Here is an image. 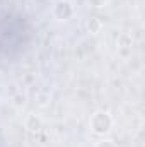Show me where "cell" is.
<instances>
[{
    "label": "cell",
    "instance_id": "2",
    "mask_svg": "<svg viewBox=\"0 0 145 147\" xmlns=\"http://www.w3.org/2000/svg\"><path fill=\"white\" fill-rule=\"evenodd\" d=\"M53 12H55V16H56L60 21H67V19H70L73 16V7L70 5V2L62 0V2H58V3L55 5Z\"/></svg>",
    "mask_w": 145,
    "mask_h": 147
},
{
    "label": "cell",
    "instance_id": "3",
    "mask_svg": "<svg viewBox=\"0 0 145 147\" xmlns=\"http://www.w3.org/2000/svg\"><path fill=\"white\" fill-rule=\"evenodd\" d=\"M96 147H116V146H114L113 140H99V142L96 144Z\"/></svg>",
    "mask_w": 145,
    "mask_h": 147
},
{
    "label": "cell",
    "instance_id": "4",
    "mask_svg": "<svg viewBox=\"0 0 145 147\" xmlns=\"http://www.w3.org/2000/svg\"><path fill=\"white\" fill-rule=\"evenodd\" d=\"M89 3L92 7H104L108 3V0H89Z\"/></svg>",
    "mask_w": 145,
    "mask_h": 147
},
{
    "label": "cell",
    "instance_id": "1",
    "mask_svg": "<svg viewBox=\"0 0 145 147\" xmlns=\"http://www.w3.org/2000/svg\"><path fill=\"white\" fill-rule=\"evenodd\" d=\"M91 128L96 135H104L108 134L113 127V118L108 111H96L92 116H91Z\"/></svg>",
    "mask_w": 145,
    "mask_h": 147
}]
</instances>
